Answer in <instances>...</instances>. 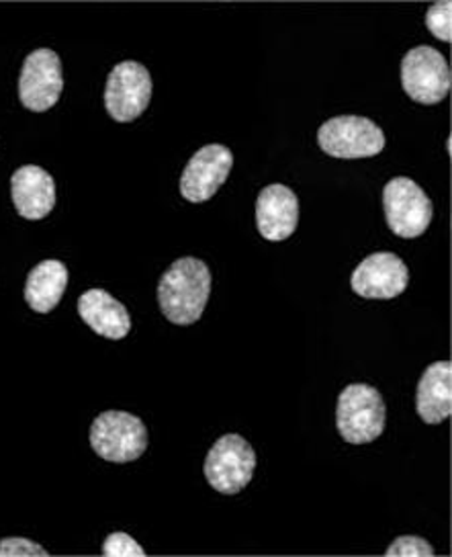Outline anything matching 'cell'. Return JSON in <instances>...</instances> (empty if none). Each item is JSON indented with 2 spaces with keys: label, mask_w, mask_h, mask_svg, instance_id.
<instances>
[{
  "label": "cell",
  "mask_w": 452,
  "mask_h": 557,
  "mask_svg": "<svg viewBox=\"0 0 452 557\" xmlns=\"http://www.w3.org/2000/svg\"><path fill=\"white\" fill-rule=\"evenodd\" d=\"M88 441L104 461L131 463L146 453L150 436L141 418L123 410H106L92 420Z\"/></svg>",
  "instance_id": "3"
},
{
  "label": "cell",
  "mask_w": 452,
  "mask_h": 557,
  "mask_svg": "<svg viewBox=\"0 0 452 557\" xmlns=\"http://www.w3.org/2000/svg\"><path fill=\"white\" fill-rule=\"evenodd\" d=\"M234 169V154L224 144H208L192 154L180 174V195L189 203H205L224 187Z\"/></svg>",
  "instance_id": "10"
},
{
  "label": "cell",
  "mask_w": 452,
  "mask_h": 557,
  "mask_svg": "<svg viewBox=\"0 0 452 557\" xmlns=\"http://www.w3.org/2000/svg\"><path fill=\"white\" fill-rule=\"evenodd\" d=\"M299 226V199L287 185H268L256 197V227L268 243H282Z\"/></svg>",
  "instance_id": "12"
},
{
  "label": "cell",
  "mask_w": 452,
  "mask_h": 557,
  "mask_svg": "<svg viewBox=\"0 0 452 557\" xmlns=\"http://www.w3.org/2000/svg\"><path fill=\"white\" fill-rule=\"evenodd\" d=\"M62 92L64 69L60 55L50 48L34 50L21 66L18 101L34 113H46L58 104Z\"/></svg>",
  "instance_id": "9"
},
{
  "label": "cell",
  "mask_w": 452,
  "mask_h": 557,
  "mask_svg": "<svg viewBox=\"0 0 452 557\" xmlns=\"http://www.w3.org/2000/svg\"><path fill=\"white\" fill-rule=\"evenodd\" d=\"M382 211L389 230L403 240L419 238L432 224V199L410 176H393L382 187Z\"/></svg>",
  "instance_id": "4"
},
{
  "label": "cell",
  "mask_w": 452,
  "mask_h": 557,
  "mask_svg": "<svg viewBox=\"0 0 452 557\" xmlns=\"http://www.w3.org/2000/svg\"><path fill=\"white\" fill-rule=\"evenodd\" d=\"M211 283V271L201 259H176L158 281L160 312L176 326L197 324L208 308Z\"/></svg>",
  "instance_id": "1"
},
{
  "label": "cell",
  "mask_w": 452,
  "mask_h": 557,
  "mask_svg": "<svg viewBox=\"0 0 452 557\" xmlns=\"http://www.w3.org/2000/svg\"><path fill=\"white\" fill-rule=\"evenodd\" d=\"M152 74L136 60L120 62L109 72L104 85V109L117 123L136 122L152 101Z\"/></svg>",
  "instance_id": "7"
},
{
  "label": "cell",
  "mask_w": 452,
  "mask_h": 557,
  "mask_svg": "<svg viewBox=\"0 0 452 557\" xmlns=\"http://www.w3.org/2000/svg\"><path fill=\"white\" fill-rule=\"evenodd\" d=\"M387 408L381 392L368 383H350L336 404V429L350 445H368L385 433Z\"/></svg>",
  "instance_id": "2"
},
{
  "label": "cell",
  "mask_w": 452,
  "mask_h": 557,
  "mask_svg": "<svg viewBox=\"0 0 452 557\" xmlns=\"http://www.w3.org/2000/svg\"><path fill=\"white\" fill-rule=\"evenodd\" d=\"M410 285V269L393 252H373L352 271L350 287L363 299H395Z\"/></svg>",
  "instance_id": "11"
},
{
  "label": "cell",
  "mask_w": 452,
  "mask_h": 557,
  "mask_svg": "<svg viewBox=\"0 0 452 557\" xmlns=\"http://www.w3.org/2000/svg\"><path fill=\"white\" fill-rule=\"evenodd\" d=\"M101 552H103V556L109 557L146 556V549L127 533H111L104 540Z\"/></svg>",
  "instance_id": "19"
},
{
  "label": "cell",
  "mask_w": 452,
  "mask_h": 557,
  "mask_svg": "<svg viewBox=\"0 0 452 557\" xmlns=\"http://www.w3.org/2000/svg\"><path fill=\"white\" fill-rule=\"evenodd\" d=\"M68 269L58 259L37 262L29 271L23 297L37 313H50L58 308L68 287Z\"/></svg>",
  "instance_id": "16"
},
{
  "label": "cell",
  "mask_w": 452,
  "mask_h": 557,
  "mask_svg": "<svg viewBox=\"0 0 452 557\" xmlns=\"http://www.w3.org/2000/svg\"><path fill=\"white\" fill-rule=\"evenodd\" d=\"M256 470L254 447L236 433L219 436L209 449L203 473L209 486L224 496H236L248 486Z\"/></svg>",
  "instance_id": "5"
},
{
  "label": "cell",
  "mask_w": 452,
  "mask_h": 557,
  "mask_svg": "<svg viewBox=\"0 0 452 557\" xmlns=\"http://www.w3.org/2000/svg\"><path fill=\"white\" fill-rule=\"evenodd\" d=\"M78 315L90 331L109 341H123L131 332L127 308L104 289H88L78 297Z\"/></svg>",
  "instance_id": "14"
},
{
  "label": "cell",
  "mask_w": 452,
  "mask_h": 557,
  "mask_svg": "<svg viewBox=\"0 0 452 557\" xmlns=\"http://www.w3.org/2000/svg\"><path fill=\"white\" fill-rule=\"evenodd\" d=\"M322 152L340 160H359L381 154L385 134L373 120L363 115H338L317 129Z\"/></svg>",
  "instance_id": "8"
},
{
  "label": "cell",
  "mask_w": 452,
  "mask_h": 557,
  "mask_svg": "<svg viewBox=\"0 0 452 557\" xmlns=\"http://www.w3.org/2000/svg\"><path fill=\"white\" fill-rule=\"evenodd\" d=\"M416 412L426 424H442L452 414L451 361L426 367L416 387Z\"/></svg>",
  "instance_id": "15"
},
{
  "label": "cell",
  "mask_w": 452,
  "mask_h": 557,
  "mask_svg": "<svg viewBox=\"0 0 452 557\" xmlns=\"http://www.w3.org/2000/svg\"><path fill=\"white\" fill-rule=\"evenodd\" d=\"M403 92L419 104L442 103L451 92V66L440 50L416 46L401 60Z\"/></svg>",
  "instance_id": "6"
},
{
  "label": "cell",
  "mask_w": 452,
  "mask_h": 557,
  "mask_svg": "<svg viewBox=\"0 0 452 557\" xmlns=\"http://www.w3.org/2000/svg\"><path fill=\"white\" fill-rule=\"evenodd\" d=\"M11 197L23 220L39 222L55 208V181L37 164L21 166L11 176Z\"/></svg>",
  "instance_id": "13"
},
{
  "label": "cell",
  "mask_w": 452,
  "mask_h": 557,
  "mask_svg": "<svg viewBox=\"0 0 452 557\" xmlns=\"http://www.w3.org/2000/svg\"><path fill=\"white\" fill-rule=\"evenodd\" d=\"M387 556H435V547L417 535H401L387 547Z\"/></svg>",
  "instance_id": "18"
},
{
  "label": "cell",
  "mask_w": 452,
  "mask_h": 557,
  "mask_svg": "<svg viewBox=\"0 0 452 557\" xmlns=\"http://www.w3.org/2000/svg\"><path fill=\"white\" fill-rule=\"evenodd\" d=\"M426 27L436 39L451 44L452 41V2L442 0L436 2L426 13Z\"/></svg>",
  "instance_id": "17"
},
{
  "label": "cell",
  "mask_w": 452,
  "mask_h": 557,
  "mask_svg": "<svg viewBox=\"0 0 452 557\" xmlns=\"http://www.w3.org/2000/svg\"><path fill=\"white\" fill-rule=\"evenodd\" d=\"M0 556H48V549L25 537L0 540Z\"/></svg>",
  "instance_id": "20"
}]
</instances>
